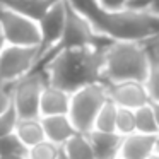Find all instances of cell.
<instances>
[{"instance_id": "1", "label": "cell", "mask_w": 159, "mask_h": 159, "mask_svg": "<svg viewBox=\"0 0 159 159\" xmlns=\"http://www.w3.org/2000/svg\"><path fill=\"white\" fill-rule=\"evenodd\" d=\"M84 14L98 31L113 39L149 41L159 34V16L149 9H121L108 11L98 0H67Z\"/></svg>"}, {"instance_id": "2", "label": "cell", "mask_w": 159, "mask_h": 159, "mask_svg": "<svg viewBox=\"0 0 159 159\" xmlns=\"http://www.w3.org/2000/svg\"><path fill=\"white\" fill-rule=\"evenodd\" d=\"M108 46H75L57 53L39 70L46 74L48 84L67 93L80 87L103 82V70Z\"/></svg>"}, {"instance_id": "3", "label": "cell", "mask_w": 159, "mask_h": 159, "mask_svg": "<svg viewBox=\"0 0 159 159\" xmlns=\"http://www.w3.org/2000/svg\"><path fill=\"white\" fill-rule=\"evenodd\" d=\"M151 67V52L144 41L115 39L106 48V62L103 70V82L140 80L145 82Z\"/></svg>"}, {"instance_id": "4", "label": "cell", "mask_w": 159, "mask_h": 159, "mask_svg": "<svg viewBox=\"0 0 159 159\" xmlns=\"http://www.w3.org/2000/svg\"><path fill=\"white\" fill-rule=\"evenodd\" d=\"M65 5H67V21H65L63 34H62V38H60V41L57 43V46L50 52V55L43 60L39 69H41L52 57H55L57 53L62 52V50L75 48V46H110L111 43L115 41V39L110 38L108 34L98 31L96 26H94L84 14H80L70 2L65 0Z\"/></svg>"}, {"instance_id": "5", "label": "cell", "mask_w": 159, "mask_h": 159, "mask_svg": "<svg viewBox=\"0 0 159 159\" xmlns=\"http://www.w3.org/2000/svg\"><path fill=\"white\" fill-rule=\"evenodd\" d=\"M110 99L108 86L104 82H94L72 93L69 116L80 134H87L94 128L96 116L103 104Z\"/></svg>"}, {"instance_id": "6", "label": "cell", "mask_w": 159, "mask_h": 159, "mask_svg": "<svg viewBox=\"0 0 159 159\" xmlns=\"http://www.w3.org/2000/svg\"><path fill=\"white\" fill-rule=\"evenodd\" d=\"M46 86H48V79L43 70H33L12 84V103H14L19 116H41L39 104H41V94Z\"/></svg>"}, {"instance_id": "7", "label": "cell", "mask_w": 159, "mask_h": 159, "mask_svg": "<svg viewBox=\"0 0 159 159\" xmlns=\"http://www.w3.org/2000/svg\"><path fill=\"white\" fill-rule=\"evenodd\" d=\"M38 63V46L5 45L0 53V84L11 86L22 75L33 72Z\"/></svg>"}, {"instance_id": "8", "label": "cell", "mask_w": 159, "mask_h": 159, "mask_svg": "<svg viewBox=\"0 0 159 159\" xmlns=\"http://www.w3.org/2000/svg\"><path fill=\"white\" fill-rule=\"evenodd\" d=\"M0 28L4 31L5 41L9 45L38 46L41 43L39 24L34 19H29L12 9L0 4Z\"/></svg>"}, {"instance_id": "9", "label": "cell", "mask_w": 159, "mask_h": 159, "mask_svg": "<svg viewBox=\"0 0 159 159\" xmlns=\"http://www.w3.org/2000/svg\"><path fill=\"white\" fill-rule=\"evenodd\" d=\"M65 21H67L65 0H57L50 7V11L39 19L38 24H39V31H41V43H39V48H38V63H36L34 70L39 69L43 60L50 55V52L60 41L63 29H65Z\"/></svg>"}, {"instance_id": "10", "label": "cell", "mask_w": 159, "mask_h": 159, "mask_svg": "<svg viewBox=\"0 0 159 159\" xmlns=\"http://www.w3.org/2000/svg\"><path fill=\"white\" fill-rule=\"evenodd\" d=\"M110 99L115 101L118 106L123 108H137L151 103V96L145 87V82L140 80H123V82H113L106 84Z\"/></svg>"}, {"instance_id": "11", "label": "cell", "mask_w": 159, "mask_h": 159, "mask_svg": "<svg viewBox=\"0 0 159 159\" xmlns=\"http://www.w3.org/2000/svg\"><path fill=\"white\" fill-rule=\"evenodd\" d=\"M86 135L91 140V145H93L98 159H116L120 156V149L125 139L121 134L93 128Z\"/></svg>"}, {"instance_id": "12", "label": "cell", "mask_w": 159, "mask_h": 159, "mask_svg": "<svg viewBox=\"0 0 159 159\" xmlns=\"http://www.w3.org/2000/svg\"><path fill=\"white\" fill-rule=\"evenodd\" d=\"M156 140L157 135L140 134V132L125 135L120 156L123 159H147L152 152H156Z\"/></svg>"}, {"instance_id": "13", "label": "cell", "mask_w": 159, "mask_h": 159, "mask_svg": "<svg viewBox=\"0 0 159 159\" xmlns=\"http://www.w3.org/2000/svg\"><path fill=\"white\" fill-rule=\"evenodd\" d=\"M41 123H43V128H45L46 139L58 145H63L70 137H74L79 132L74 125L72 118L69 116V113L41 116Z\"/></svg>"}, {"instance_id": "14", "label": "cell", "mask_w": 159, "mask_h": 159, "mask_svg": "<svg viewBox=\"0 0 159 159\" xmlns=\"http://www.w3.org/2000/svg\"><path fill=\"white\" fill-rule=\"evenodd\" d=\"M70 98H72L70 93H67V91L60 89L57 86L48 84L41 94V104H39V113H41V116L69 113Z\"/></svg>"}, {"instance_id": "15", "label": "cell", "mask_w": 159, "mask_h": 159, "mask_svg": "<svg viewBox=\"0 0 159 159\" xmlns=\"http://www.w3.org/2000/svg\"><path fill=\"white\" fill-rule=\"evenodd\" d=\"M57 0H0V4L19 14L26 16L29 19H34L39 22V19L50 11Z\"/></svg>"}, {"instance_id": "16", "label": "cell", "mask_w": 159, "mask_h": 159, "mask_svg": "<svg viewBox=\"0 0 159 159\" xmlns=\"http://www.w3.org/2000/svg\"><path fill=\"white\" fill-rule=\"evenodd\" d=\"M16 132H17L21 140L24 142L28 147H33V145L46 140V134H45V128H43V123H41V116L21 118L19 123H17Z\"/></svg>"}, {"instance_id": "17", "label": "cell", "mask_w": 159, "mask_h": 159, "mask_svg": "<svg viewBox=\"0 0 159 159\" xmlns=\"http://www.w3.org/2000/svg\"><path fill=\"white\" fill-rule=\"evenodd\" d=\"M62 151L69 159H98L94 152L91 140L87 139L86 134L77 132L74 137H70L65 144L62 145Z\"/></svg>"}, {"instance_id": "18", "label": "cell", "mask_w": 159, "mask_h": 159, "mask_svg": "<svg viewBox=\"0 0 159 159\" xmlns=\"http://www.w3.org/2000/svg\"><path fill=\"white\" fill-rule=\"evenodd\" d=\"M135 121H137V132L149 135H159V127L157 121H156L154 108L151 103L135 110Z\"/></svg>"}, {"instance_id": "19", "label": "cell", "mask_w": 159, "mask_h": 159, "mask_svg": "<svg viewBox=\"0 0 159 159\" xmlns=\"http://www.w3.org/2000/svg\"><path fill=\"white\" fill-rule=\"evenodd\" d=\"M116 115H118V104L115 101L108 99L98 113L94 128L104 132H116Z\"/></svg>"}, {"instance_id": "20", "label": "cell", "mask_w": 159, "mask_h": 159, "mask_svg": "<svg viewBox=\"0 0 159 159\" xmlns=\"http://www.w3.org/2000/svg\"><path fill=\"white\" fill-rule=\"evenodd\" d=\"M60 152H62V145L46 139V140L29 147L28 159H58Z\"/></svg>"}, {"instance_id": "21", "label": "cell", "mask_w": 159, "mask_h": 159, "mask_svg": "<svg viewBox=\"0 0 159 159\" xmlns=\"http://www.w3.org/2000/svg\"><path fill=\"white\" fill-rule=\"evenodd\" d=\"M145 87L149 91L151 101L159 103V53L156 52H151V67H149V75L145 79Z\"/></svg>"}, {"instance_id": "22", "label": "cell", "mask_w": 159, "mask_h": 159, "mask_svg": "<svg viewBox=\"0 0 159 159\" xmlns=\"http://www.w3.org/2000/svg\"><path fill=\"white\" fill-rule=\"evenodd\" d=\"M116 132L125 135H130L137 132V121H135V110L132 108H123L118 106V115H116Z\"/></svg>"}, {"instance_id": "23", "label": "cell", "mask_w": 159, "mask_h": 159, "mask_svg": "<svg viewBox=\"0 0 159 159\" xmlns=\"http://www.w3.org/2000/svg\"><path fill=\"white\" fill-rule=\"evenodd\" d=\"M29 147L21 140L17 132L2 135L0 137V156L2 154H26L28 156Z\"/></svg>"}, {"instance_id": "24", "label": "cell", "mask_w": 159, "mask_h": 159, "mask_svg": "<svg viewBox=\"0 0 159 159\" xmlns=\"http://www.w3.org/2000/svg\"><path fill=\"white\" fill-rule=\"evenodd\" d=\"M19 120H21V116H19V113H17V110H16L14 103H12L11 106L4 111V113L0 115V137L16 132Z\"/></svg>"}, {"instance_id": "25", "label": "cell", "mask_w": 159, "mask_h": 159, "mask_svg": "<svg viewBox=\"0 0 159 159\" xmlns=\"http://www.w3.org/2000/svg\"><path fill=\"white\" fill-rule=\"evenodd\" d=\"M98 2L108 11H121V9H147L151 0H98Z\"/></svg>"}, {"instance_id": "26", "label": "cell", "mask_w": 159, "mask_h": 159, "mask_svg": "<svg viewBox=\"0 0 159 159\" xmlns=\"http://www.w3.org/2000/svg\"><path fill=\"white\" fill-rule=\"evenodd\" d=\"M11 104H12V84L11 86L0 84V115L4 113Z\"/></svg>"}, {"instance_id": "27", "label": "cell", "mask_w": 159, "mask_h": 159, "mask_svg": "<svg viewBox=\"0 0 159 159\" xmlns=\"http://www.w3.org/2000/svg\"><path fill=\"white\" fill-rule=\"evenodd\" d=\"M145 45L149 46V50H151V52H156V53H159V34L156 36V38L149 39V41H145Z\"/></svg>"}, {"instance_id": "28", "label": "cell", "mask_w": 159, "mask_h": 159, "mask_svg": "<svg viewBox=\"0 0 159 159\" xmlns=\"http://www.w3.org/2000/svg\"><path fill=\"white\" fill-rule=\"evenodd\" d=\"M147 9L151 12H154V14L159 16V0H151V2H149V5H147Z\"/></svg>"}, {"instance_id": "29", "label": "cell", "mask_w": 159, "mask_h": 159, "mask_svg": "<svg viewBox=\"0 0 159 159\" xmlns=\"http://www.w3.org/2000/svg\"><path fill=\"white\" fill-rule=\"evenodd\" d=\"M0 159H28L26 154H2Z\"/></svg>"}, {"instance_id": "30", "label": "cell", "mask_w": 159, "mask_h": 159, "mask_svg": "<svg viewBox=\"0 0 159 159\" xmlns=\"http://www.w3.org/2000/svg\"><path fill=\"white\" fill-rule=\"evenodd\" d=\"M152 108H154V115H156V121H157V127H159V103L157 101H151Z\"/></svg>"}, {"instance_id": "31", "label": "cell", "mask_w": 159, "mask_h": 159, "mask_svg": "<svg viewBox=\"0 0 159 159\" xmlns=\"http://www.w3.org/2000/svg\"><path fill=\"white\" fill-rule=\"evenodd\" d=\"M5 45H7V41H5V36H4V31H2V28H0V53L4 52Z\"/></svg>"}, {"instance_id": "32", "label": "cell", "mask_w": 159, "mask_h": 159, "mask_svg": "<svg viewBox=\"0 0 159 159\" xmlns=\"http://www.w3.org/2000/svg\"><path fill=\"white\" fill-rule=\"evenodd\" d=\"M147 159H159V154H157V152H152V154L149 156Z\"/></svg>"}, {"instance_id": "33", "label": "cell", "mask_w": 159, "mask_h": 159, "mask_svg": "<svg viewBox=\"0 0 159 159\" xmlns=\"http://www.w3.org/2000/svg\"><path fill=\"white\" fill-rule=\"evenodd\" d=\"M156 152L159 154V135H157V140H156Z\"/></svg>"}, {"instance_id": "34", "label": "cell", "mask_w": 159, "mask_h": 159, "mask_svg": "<svg viewBox=\"0 0 159 159\" xmlns=\"http://www.w3.org/2000/svg\"><path fill=\"white\" fill-rule=\"evenodd\" d=\"M58 159H69V157H67V156H65V152L62 151V152H60V157H58Z\"/></svg>"}, {"instance_id": "35", "label": "cell", "mask_w": 159, "mask_h": 159, "mask_svg": "<svg viewBox=\"0 0 159 159\" xmlns=\"http://www.w3.org/2000/svg\"><path fill=\"white\" fill-rule=\"evenodd\" d=\"M116 159H123V157H121V156H118V157H116Z\"/></svg>"}]
</instances>
